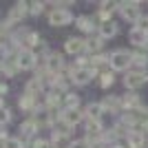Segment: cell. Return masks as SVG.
<instances>
[{"mask_svg":"<svg viewBox=\"0 0 148 148\" xmlns=\"http://www.w3.org/2000/svg\"><path fill=\"white\" fill-rule=\"evenodd\" d=\"M111 58V71H126L128 73L130 66H133V56H130V51L126 49H115L113 53H108Z\"/></svg>","mask_w":148,"mask_h":148,"instance_id":"obj_1","label":"cell"},{"mask_svg":"<svg viewBox=\"0 0 148 148\" xmlns=\"http://www.w3.org/2000/svg\"><path fill=\"white\" fill-rule=\"evenodd\" d=\"M95 71L91 66H84V69H69V80L73 82L75 86H86L88 82L95 77Z\"/></svg>","mask_w":148,"mask_h":148,"instance_id":"obj_2","label":"cell"},{"mask_svg":"<svg viewBox=\"0 0 148 148\" xmlns=\"http://www.w3.org/2000/svg\"><path fill=\"white\" fill-rule=\"evenodd\" d=\"M73 22V13L69 9H62V7H56L53 11L49 13V25L51 27H66Z\"/></svg>","mask_w":148,"mask_h":148,"instance_id":"obj_3","label":"cell"},{"mask_svg":"<svg viewBox=\"0 0 148 148\" xmlns=\"http://www.w3.org/2000/svg\"><path fill=\"white\" fill-rule=\"evenodd\" d=\"M146 73L144 71H135V69H130L128 73L124 75V86L128 88V91H137V88H142L146 84Z\"/></svg>","mask_w":148,"mask_h":148,"instance_id":"obj_4","label":"cell"},{"mask_svg":"<svg viewBox=\"0 0 148 148\" xmlns=\"http://www.w3.org/2000/svg\"><path fill=\"white\" fill-rule=\"evenodd\" d=\"M117 11L122 13V18H124V20H128V22H137V20L142 18L139 2H119Z\"/></svg>","mask_w":148,"mask_h":148,"instance_id":"obj_5","label":"cell"},{"mask_svg":"<svg viewBox=\"0 0 148 148\" xmlns=\"http://www.w3.org/2000/svg\"><path fill=\"white\" fill-rule=\"evenodd\" d=\"M18 69H22V71H29V69H33L38 64V56H36V51H31V49H22L18 51Z\"/></svg>","mask_w":148,"mask_h":148,"instance_id":"obj_6","label":"cell"},{"mask_svg":"<svg viewBox=\"0 0 148 148\" xmlns=\"http://www.w3.org/2000/svg\"><path fill=\"white\" fill-rule=\"evenodd\" d=\"M60 119L62 122H66L71 128L73 126H77V124H82L84 119H86V115L80 111V108H64V111L60 113Z\"/></svg>","mask_w":148,"mask_h":148,"instance_id":"obj_7","label":"cell"},{"mask_svg":"<svg viewBox=\"0 0 148 148\" xmlns=\"http://www.w3.org/2000/svg\"><path fill=\"white\" fill-rule=\"evenodd\" d=\"M27 13H29V2H16L11 7V11H9V18H7V27L13 25V22H20V20L25 18Z\"/></svg>","mask_w":148,"mask_h":148,"instance_id":"obj_8","label":"cell"},{"mask_svg":"<svg viewBox=\"0 0 148 148\" xmlns=\"http://www.w3.org/2000/svg\"><path fill=\"white\" fill-rule=\"evenodd\" d=\"M128 42L137 49H146V42H148V33L142 29H137V27H130L128 31Z\"/></svg>","mask_w":148,"mask_h":148,"instance_id":"obj_9","label":"cell"},{"mask_svg":"<svg viewBox=\"0 0 148 148\" xmlns=\"http://www.w3.org/2000/svg\"><path fill=\"white\" fill-rule=\"evenodd\" d=\"M84 47H86V40H82V38H69L66 42H64V51H66L69 56H82L84 53Z\"/></svg>","mask_w":148,"mask_h":148,"instance_id":"obj_10","label":"cell"},{"mask_svg":"<svg viewBox=\"0 0 148 148\" xmlns=\"http://www.w3.org/2000/svg\"><path fill=\"white\" fill-rule=\"evenodd\" d=\"M117 31H119L117 22H115V20H108V22H99V27H97V36L102 38V40H111V38L117 36Z\"/></svg>","mask_w":148,"mask_h":148,"instance_id":"obj_11","label":"cell"},{"mask_svg":"<svg viewBox=\"0 0 148 148\" xmlns=\"http://www.w3.org/2000/svg\"><path fill=\"white\" fill-rule=\"evenodd\" d=\"M102 106H104L106 113H122L124 106H122V95H106L102 99Z\"/></svg>","mask_w":148,"mask_h":148,"instance_id":"obj_12","label":"cell"},{"mask_svg":"<svg viewBox=\"0 0 148 148\" xmlns=\"http://www.w3.org/2000/svg\"><path fill=\"white\" fill-rule=\"evenodd\" d=\"M44 62H47V71H49V73H62V69H64V58H62V53H49Z\"/></svg>","mask_w":148,"mask_h":148,"instance_id":"obj_13","label":"cell"},{"mask_svg":"<svg viewBox=\"0 0 148 148\" xmlns=\"http://www.w3.org/2000/svg\"><path fill=\"white\" fill-rule=\"evenodd\" d=\"M126 146L128 148H146V139H144V130L142 128H133L126 137Z\"/></svg>","mask_w":148,"mask_h":148,"instance_id":"obj_14","label":"cell"},{"mask_svg":"<svg viewBox=\"0 0 148 148\" xmlns=\"http://www.w3.org/2000/svg\"><path fill=\"white\" fill-rule=\"evenodd\" d=\"M130 56H133V66H135V71H146L148 69V51L137 49V51H130Z\"/></svg>","mask_w":148,"mask_h":148,"instance_id":"obj_15","label":"cell"},{"mask_svg":"<svg viewBox=\"0 0 148 148\" xmlns=\"http://www.w3.org/2000/svg\"><path fill=\"white\" fill-rule=\"evenodd\" d=\"M122 106H124V111H137L144 104H142V99H139L137 93H126V95H122Z\"/></svg>","mask_w":148,"mask_h":148,"instance_id":"obj_16","label":"cell"},{"mask_svg":"<svg viewBox=\"0 0 148 148\" xmlns=\"http://www.w3.org/2000/svg\"><path fill=\"white\" fill-rule=\"evenodd\" d=\"M102 47H104V40H102L99 36H91V38H86L84 51L91 53V58H93V56H99V53H102Z\"/></svg>","mask_w":148,"mask_h":148,"instance_id":"obj_17","label":"cell"},{"mask_svg":"<svg viewBox=\"0 0 148 148\" xmlns=\"http://www.w3.org/2000/svg\"><path fill=\"white\" fill-rule=\"evenodd\" d=\"M75 25H77V29H80V31L91 33V36H93V31L99 27V25H95V18H93V16H80V18L75 20Z\"/></svg>","mask_w":148,"mask_h":148,"instance_id":"obj_18","label":"cell"},{"mask_svg":"<svg viewBox=\"0 0 148 148\" xmlns=\"http://www.w3.org/2000/svg\"><path fill=\"white\" fill-rule=\"evenodd\" d=\"M104 106H102V102H91V104L86 106V111H84V115H86L88 119H95V122H102V115H104Z\"/></svg>","mask_w":148,"mask_h":148,"instance_id":"obj_19","label":"cell"},{"mask_svg":"<svg viewBox=\"0 0 148 148\" xmlns=\"http://www.w3.org/2000/svg\"><path fill=\"white\" fill-rule=\"evenodd\" d=\"M42 88H44L42 77H33V80H29V82H27L25 93H27V95H33V97H38V95L42 93Z\"/></svg>","mask_w":148,"mask_h":148,"instance_id":"obj_20","label":"cell"},{"mask_svg":"<svg viewBox=\"0 0 148 148\" xmlns=\"http://www.w3.org/2000/svg\"><path fill=\"white\" fill-rule=\"evenodd\" d=\"M38 128H40V126H38V122L36 119H27L25 124H20V133H22V137H31V135H36L38 133Z\"/></svg>","mask_w":148,"mask_h":148,"instance_id":"obj_21","label":"cell"},{"mask_svg":"<svg viewBox=\"0 0 148 148\" xmlns=\"http://www.w3.org/2000/svg\"><path fill=\"white\" fill-rule=\"evenodd\" d=\"M64 108H80V95L69 91L64 95Z\"/></svg>","mask_w":148,"mask_h":148,"instance_id":"obj_22","label":"cell"},{"mask_svg":"<svg viewBox=\"0 0 148 148\" xmlns=\"http://www.w3.org/2000/svg\"><path fill=\"white\" fill-rule=\"evenodd\" d=\"M20 108H22V111H36V97H33V95H22V97H20Z\"/></svg>","mask_w":148,"mask_h":148,"instance_id":"obj_23","label":"cell"},{"mask_svg":"<svg viewBox=\"0 0 148 148\" xmlns=\"http://www.w3.org/2000/svg\"><path fill=\"white\" fill-rule=\"evenodd\" d=\"M113 84H115V73L113 71H106V73L99 75V86L102 88H111Z\"/></svg>","mask_w":148,"mask_h":148,"instance_id":"obj_24","label":"cell"},{"mask_svg":"<svg viewBox=\"0 0 148 148\" xmlns=\"http://www.w3.org/2000/svg\"><path fill=\"white\" fill-rule=\"evenodd\" d=\"M44 7H47V2H29V13L31 16H40L44 11Z\"/></svg>","mask_w":148,"mask_h":148,"instance_id":"obj_25","label":"cell"},{"mask_svg":"<svg viewBox=\"0 0 148 148\" xmlns=\"http://www.w3.org/2000/svg\"><path fill=\"white\" fill-rule=\"evenodd\" d=\"M5 148H22V139H18V137H9L5 142Z\"/></svg>","mask_w":148,"mask_h":148,"instance_id":"obj_26","label":"cell"},{"mask_svg":"<svg viewBox=\"0 0 148 148\" xmlns=\"http://www.w3.org/2000/svg\"><path fill=\"white\" fill-rule=\"evenodd\" d=\"M135 27H137V29H142V31H146V33H148V16H144V13H142V18H139V20L135 22Z\"/></svg>","mask_w":148,"mask_h":148,"instance_id":"obj_27","label":"cell"},{"mask_svg":"<svg viewBox=\"0 0 148 148\" xmlns=\"http://www.w3.org/2000/svg\"><path fill=\"white\" fill-rule=\"evenodd\" d=\"M69 148H93V146L86 142V139H75V142H71Z\"/></svg>","mask_w":148,"mask_h":148,"instance_id":"obj_28","label":"cell"},{"mask_svg":"<svg viewBox=\"0 0 148 148\" xmlns=\"http://www.w3.org/2000/svg\"><path fill=\"white\" fill-rule=\"evenodd\" d=\"M11 119V113L7 111V108H0V124H7Z\"/></svg>","mask_w":148,"mask_h":148,"instance_id":"obj_29","label":"cell"},{"mask_svg":"<svg viewBox=\"0 0 148 148\" xmlns=\"http://www.w3.org/2000/svg\"><path fill=\"white\" fill-rule=\"evenodd\" d=\"M36 144H38V148H56L51 142H47V139H38Z\"/></svg>","mask_w":148,"mask_h":148,"instance_id":"obj_30","label":"cell"},{"mask_svg":"<svg viewBox=\"0 0 148 148\" xmlns=\"http://www.w3.org/2000/svg\"><path fill=\"white\" fill-rule=\"evenodd\" d=\"M22 148H38V144L31 142V139H27V142H22Z\"/></svg>","mask_w":148,"mask_h":148,"instance_id":"obj_31","label":"cell"},{"mask_svg":"<svg viewBox=\"0 0 148 148\" xmlns=\"http://www.w3.org/2000/svg\"><path fill=\"white\" fill-rule=\"evenodd\" d=\"M144 51H148V42H146V49H144Z\"/></svg>","mask_w":148,"mask_h":148,"instance_id":"obj_32","label":"cell"}]
</instances>
